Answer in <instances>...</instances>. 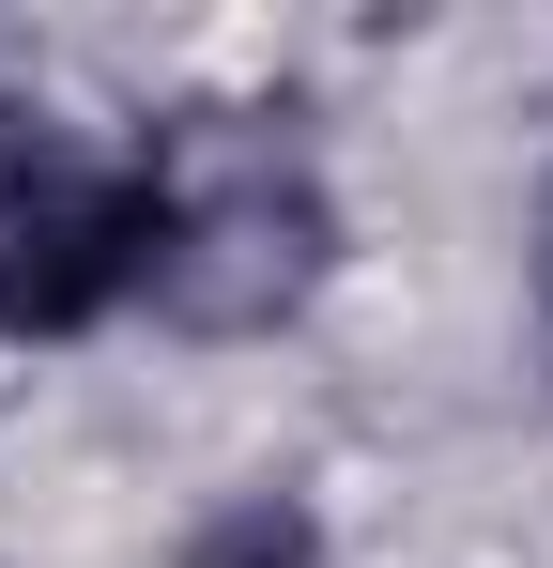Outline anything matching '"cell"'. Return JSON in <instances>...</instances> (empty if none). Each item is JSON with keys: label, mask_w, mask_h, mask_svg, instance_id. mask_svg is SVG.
<instances>
[{"label": "cell", "mask_w": 553, "mask_h": 568, "mask_svg": "<svg viewBox=\"0 0 553 568\" xmlns=\"http://www.w3.org/2000/svg\"><path fill=\"white\" fill-rule=\"evenodd\" d=\"M215 123L231 139L154 185V277L139 292L170 307L184 338H262V323H292L308 292L339 277V200L308 185V154L247 139V108H215Z\"/></svg>", "instance_id": "6da1fadb"}, {"label": "cell", "mask_w": 553, "mask_h": 568, "mask_svg": "<svg viewBox=\"0 0 553 568\" xmlns=\"http://www.w3.org/2000/svg\"><path fill=\"white\" fill-rule=\"evenodd\" d=\"M539 323H553V200H539Z\"/></svg>", "instance_id": "277c9868"}, {"label": "cell", "mask_w": 553, "mask_h": 568, "mask_svg": "<svg viewBox=\"0 0 553 568\" xmlns=\"http://www.w3.org/2000/svg\"><path fill=\"white\" fill-rule=\"evenodd\" d=\"M184 568H323V523H308L292 491H247V507H215V523L184 538Z\"/></svg>", "instance_id": "3957f363"}, {"label": "cell", "mask_w": 553, "mask_h": 568, "mask_svg": "<svg viewBox=\"0 0 553 568\" xmlns=\"http://www.w3.org/2000/svg\"><path fill=\"white\" fill-rule=\"evenodd\" d=\"M154 277V170L0 139V338H92Z\"/></svg>", "instance_id": "7a4b0ae2"}]
</instances>
